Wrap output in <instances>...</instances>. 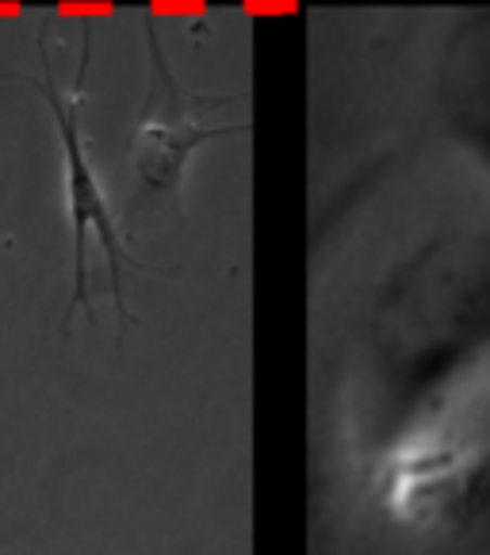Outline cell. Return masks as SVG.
<instances>
[{"instance_id": "6da1fadb", "label": "cell", "mask_w": 490, "mask_h": 555, "mask_svg": "<svg viewBox=\"0 0 490 555\" xmlns=\"http://www.w3.org/2000/svg\"><path fill=\"white\" fill-rule=\"evenodd\" d=\"M379 460L429 434L490 376V219L444 230L387 284L372 334Z\"/></svg>"}, {"instance_id": "7a4b0ae2", "label": "cell", "mask_w": 490, "mask_h": 555, "mask_svg": "<svg viewBox=\"0 0 490 555\" xmlns=\"http://www.w3.org/2000/svg\"><path fill=\"white\" fill-rule=\"evenodd\" d=\"M395 525L449 555H490V376L417 441L376 464Z\"/></svg>"}, {"instance_id": "3957f363", "label": "cell", "mask_w": 490, "mask_h": 555, "mask_svg": "<svg viewBox=\"0 0 490 555\" xmlns=\"http://www.w3.org/2000/svg\"><path fill=\"white\" fill-rule=\"evenodd\" d=\"M47 31H39V57H42V77H27V74H4L9 81H24L31 85V92H39L50 107V119L57 127V142H62V165H66V207H69V222H74V292H69L66 311H62V334L69 337V322L77 311H85V319L96 322L92 314V292H89V242H100L107 257V280H112V299L115 311H119V341H122V326L131 322L127 311V299H122V264H131L139 272H154V276H169L172 269H157V264L139 261L134 254H127L122 245V222H115L112 207H107L104 184H100L96 169L89 162V142L81 131V107H85V69H89V42L81 47V62H77V77L74 89L62 92L57 74L50 66V50H47Z\"/></svg>"}, {"instance_id": "277c9868", "label": "cell", "mask_w": 490, "mask_h": 555, "mask_svg": "<svg viewBox=\"0 0 490 555\" xmlns=\"http://www.w3.org/2000/svg\"><path fill=\"white\" fill-rule=\"evenodd\" d=\"M146 24V100H142L139 122L131 134V162L139 172V189L146 196L177 199L184 172H189V157L196 154L204 142L222 139V134H242L249 131V122H219L215 115L242 100L234 96H204L192 92L189 85H180L172 74L169 57H165L162 35H157L154 16H142Z\"/></svg>"}, {"instance_id": "5b68a950", "label": "cell", "mask_w": 490, "mask_h": 555, "mask_svg": "<svg viewBox=\"0 0 490 555\" xmlns=\"http://www.w3.org/2000/svg\"><path fill=\"white\" fill-rule=\"evenodd\" d=\"M434 96L449 142L490 180V9L449 27L437 54Z\"/></svg>"}]
</instances>
